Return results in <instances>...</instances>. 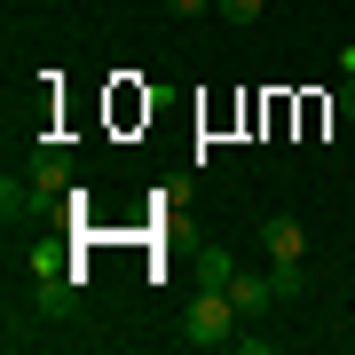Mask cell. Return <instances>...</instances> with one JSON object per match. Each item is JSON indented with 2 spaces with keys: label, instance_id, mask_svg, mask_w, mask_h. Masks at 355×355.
Here are the masks:
<instances>
[{
  "label": "cell",
  "instance_id": "obj_1",
  "mask_svg": "<svg viewBox=\"0 0 355 355\" xmlns=\"http://www.w3.org/2000/svg\"><path fill=\"white\" fill-rule=\"evenodd\" d=\"M237 324H245L237 300H229L221 284H205L190 300V331H182V340H190V347H237Z\"/></svg>",
  "mask_w": 355,
  "mask_h": 355
},
{
  "label": "cell",
  "instance_id": "obj_2",
  "mask_svg": "<svg viewBox=\"0 0 355 355\" xmlns=\"http://www.w3.org/2000/svg\"><path fill=\"white\" fill-rule=\"evenodd\" d=\"M261 253H268V268H308V229L292 214H268L261 221Z\"/></svg>",
  "mask_w": 355,
  "mask_h": 355
},
{
  "label": "cell",
  "instance_id": "obj_3",
  "mask_svg": "<svg viewBox=\"0 0 355 355\" xmlns=\"http://www.w3.org/2000/svg\"><path fill=\"white\" fill-rule=\"evenodd\" d=\"M32 190H40V205L71 190V158H64V142H40V158H32Z\"/></svg>",
  "mask_w": 355,
  "mask_h": 355
},
{
  "label": "cell",
  "instance_id": "obj_4",
  "mask_svg": "<svg viewBox=\"0 0 355 355\" xmlns=\"http://www.w3.org/2000/svg\"><path fill=\"white\" fill-rule=\"evenodd\" d=\"M221 292H229V300H237V316H261V308L277 300V277H245V268H237V277H229Z\"/></svg>",
  "mask_w": 355,
  "mask_h": 355
},
{
  "label": "cell",
  "instance_id": "obj_5",
  "mask_svg": "<svg viewBox=\"0 0 355 355\" xmlns=\"http://www.w3.org/2000/svg\"><path fill=\"white\" fill-rule=\"evenodd\" d=\"M268 0H221V24H261Z\"/></svg>",
  "mask_w": 355,
  "mask_h": 355
},
{
  "label": "cell",
  "instance_id": "obj_6",
  "mask_svg": "<svg viewBox=\"0 0 355 355\" xmlns=\"http://www.w3.org/2000/svg\"><path fill=\"white\" fill-rule=\"evenodd\" d=\"M229 277H237V261H229L221 245H205V284H229Z\"/></svg>",
  "mask_w": 355,
  "mask_h": 355
},
{
  "label": "cell",
  "instance_id": "obj_7",
  "mask_svg": "<svg viewBox=\"0 0 355 355\" xmlns=\"http://www.w3.org/2000/svg\"><path fill=\"white\" fill-rule=\"evenodd\" d=\"M268 277H277V300H300L308 292V268H268Z\"/></svg>",
  "mask_w": 355,
  "mask_h": 355
},
{
  "label": "cell",
  "instance_id": "obj_8",
  "mask_svg": "<svg viewBox=\"0 0 355 355\" xmlns=\"http://www.w3.org/2000/svg\"><path fill=\"white\" fill-rule=\"evenodd\" d=\"M166 16H221V0H166Z\"/></svg>",
  "mask_w": 355,
  "mask_h": 355
},
{
  "label": "cell",
  "instance_id": "obj_9",
  "mask_svg": "<svg viewBox=\"0 0 355 355\" xmlns=\"http://www.w3.org/2000/svg\"><path fill=\"white\" fill-rule=\"evenodd\" d=\"M340 119H355V71H347V87H340Z\"/></svg>",
  "mask_w": 355,
  "mask_h": 355
}]
</instances>
